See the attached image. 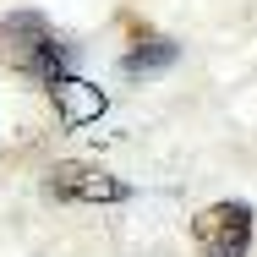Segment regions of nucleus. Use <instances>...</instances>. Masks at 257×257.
I'll list each match as a JSON object with an SVG mask.
<instances>
[{
	"instance_id": "f257e3e1",
	"label": "nucleus",
	"mask_w": 257,
	"mask_h": 257,
	"mask_svg": "<svg viewBox=\"0 0 257 257\" xmlns=\"http://www.w3.org/2000/svg\"><path fill=\"white\" fill-rule=\"evenodd\" d=\"M0 55H6L11 71L39 77L44 88H50L55 77H66V44L55 39V28L39 11H11L0 22Z\"/></svg>"
},
{
	"instance_id": "f03ea898",
	"label": "nucleus",
	"mask_w": 257,
	"mask_h": 257,
	"mask_svg": "<svg viewBox=\"0 0 257 257\" xmlns=\"http://www.w3.org/2000/svg\"><path fill=\"white\" fill-rule=\"evenodd\" d=\"M192 235L203 257H246L252 246V208L246 203H213L192 219Z\"/></svg>"
},
{
	"instance_id": "7ed1b4c3",
	"label": "nucleus",
	"mask_w": 257,
	"mask_h": 257,
	"mask_svg": "<svg viewBox=\"0 0 257 257\" xmlns=\"http://www.w3.org/2000/svg\"><path fill=\"white\" fill-rule=\"evenodd\" d=\"M50 197H60V203H126L132 186L120 175L99 170V164H55L50 170Z\"/></svg>"
},
{
	"instance_id": "20e7f679",
	"label": "nucleus",
	"mask_w": 257,
	"mask_h": 257,
	"mask_svg": "<svg viewBox=\"0 0 257 257\" xmlns=\"http://www.w3.org/2000/svg\"><path fill=\"white\" fill-rule=\"evenodd\" d=\"M50 99H55L60 120H66L71 132L104 115V93H99V88H88V82H77V77H55V82H50Z\"/></svg>"
},
{
	"instance_id": "39448f33",
	"label": "nucleus",
	"mask_w": 257,
	"mask_h": 257,
	"mask_svg": "<svg viewBox=\"0 0 257 257\" xmlns=\"http://www.w3.org/2000/svg\"><path fill=\"white\" fill-rule=\"evenodd\" d=\"M181 60V44H170V39H148V44H137V50L120 60V71L126 77H154V71H170Z\"/></svg>"
}]
</instances>
